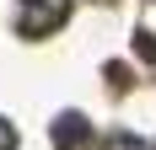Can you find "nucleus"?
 <instances>
[{"mask_svg": "<svg viewBox=\"0 0 156 150\" xmlns=\"http://www.w3.org/2000/svg\"><path fill=\"white\" fill-rule=\"evenodd\" d=\"M0 150H16V129H11L5 118H0Z\"/></svg>", "mask_w": 156, "mask_h": 150, "instance_id": "nucleus-4", "label": "nucleus"}, {"mask_svg": "<svg viewBox=\"0 0 156 150\" xmlns=\"http://www.w3.org/2000/svg\"><path fill=\"white\" fill-rule=\"evenodd\" d=\"M54 145L59 150H76L81 145V113H65V118L54 123Z\"/></svg>", "mask_w": 156, "mask_h": 150, "instance_id": "nucleus-2", "label": "nucleus"}, {"mask_svg": "<svg viewBox=\"0 0 156 150\" xmlns=\"http://www.w3.org/2000/svg\"><path fill=\"white\" fill-rule=\"evenodd\" d=\"M70 16V0H22L16 5V27L27 32V38H43V32H54Z\"/></svg>", "mask_w": 156, "mask_h": 150, "instance_id": "nucleus-1", "label": "nucleus"}, {"mask_svg": "<svg viewBox=\"0 0 156 150\" xmlns=\"http://www.w3.org/2000/svg\"><path fill=\"white\" fill-rule=\"evenodd\" d=\"M102 150H145V139H129V134H113Z\"/></svg>", "mask_w": 156, "mask_h": 150, "instance_id": "nucleus-3", "label": "nucleus"}]
</instances>
